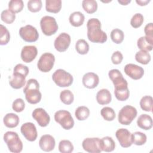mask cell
Returning a JSON list of instances; mask_svg holds the SVG:
<instances>
[{
  "mask_svg": "<svg viewBox=\"0 0 153 153\" xmlns=\"http://www.w3.org/2000/svg\"><path fill=\"white\" fill-rule=\"evenodd\" d=\"M87 37L90 41L94 43H104L107 41L106 33L101 29V23L96 18L89 19L87 23Z\"/></svg>",
  "mask_w": 153,
  "mask_h": 153,
  "instance_id": "cell-1",
  "label": "cell"
},
{
  "mask_svg": "<svg viewBox=\"0 0 153 153\" xmlns=\"http://www.w3.org/2000/svg\"><path fill=\"white\" fill-rule=\"evenodd\" d=\"M25 98L27 102L30 104H36L40 102L42 94L39 91V84L36 79L31 78L27 81L23 89Z\"/></svg>",
  "mask_w": 153,
  "mask_h": 153,
  "instance_id": "cell-2",
  "label": "cell"
},
{
  "mask_svg": "<svg viewBox=\"0 0 153 153\" xmlns=\"http://www.w3.org/2000/svg\"><path fill=\"white\" fill-rule=\"evenodd\" d=\"M4 140L8 149L13 153H19L23 149V143L16 132L8 131L4 134Z\"/></svg>",
  "mask_w": 153,
  "mask_h": 153,
  "instance_id": "cell-3",
  "label": "cell"
},
{
  "mask_svg": "<svg viewBox=\"0 0 153 153\" xmlns=\"http://www.w3.org/2000/svg\"><path fill=\"white\" fill-rule=\"evenodd\" d=\"M136 109L130 105L123 106L118 112V120L121 124L128 126L137 116Z\"/></svg>",
  "mask_w": 153,
  "mask_h": 153,
  "instance_id": "cell-4",
  "label": "cell"
},
{
  "mask_svg": "<svg viewBox=\"0 0 153 153\" xmlns=\"http://www.w3.org/2000/svg\"><path fill=\"white\" fill-rule=\"evenodd\" d=\"M52 79L55 84L60 87H69L74 80L71 74L62 69H59L53 73Z\"/></svg>",
  "mask_w": 153,
  "mask_h": 153,
  "instance_id": "cell-5",
  "label": "cell"
},
{
  "mask_svg": "<svg viewBox=\"0 0 153 153\" xmlns=\"http://www.w3.org/2000/svg\"><path fill=\"white\" fill-rule=\"evenodd\" d=\"M40 26L43 33L47 36H51L56 33L58 30V25L56 19L49 16H45L41 18Z\"/></svg>",
  "mask_w": 153,
  "mask_h": 153,
  "instance_id": "cell-6",
  "label": "cell"
},
{
  "mask_svg": "<svg viewBox=\"0 0 153 153\" xmlns=\"http://www.w3.org/2000/svg\"><path fill=\"white\" fill-rule=\"evenodd\" d=\"M54 120L65 130H70L74 126V120L71 113L66 110H59L56 112Z\"/></svg>",
  "mask_w": 153,
  "mask_h": 153,
  "instance_id": "cell-7",
  "label": "cell"
},
{
  "mask_svg": "<svg viewBox=\"0 0 153 153\" xmlns=\"http://www.w3.org/2000/svg\"><path fill=\"white\" fill-rule=\"evenodd\" d=\"M54 56L50 53H45L42 54L37 63L38 69L42 72H48L50 71L54 64Z\"/></svg>",
  "mask_w": 153,
  "mask_h": 153,
  "instance_id": "cell-8",
  "label": "cell"
},
{
  "mask_svg": "<svg viewBox=\"0 0 153 153\" xmlns=\"http://www.w3.org/2000/svg\"><path fill=\"white\" fill-rule=\"evenodd\" d=\"M19 35L25 41L28 42H35L39 37L36 29L30 25H27L25 26L20 27Z\"/></svg>",
  "mask_w": 153,
  "mask_h": 153,
  "instance_id": "cell-9",
  "label": "cell"
},
{
  "mask_svg": "<svg viewBox=\"0 0 153 153\" xmlns=\"http://www.w3.org/2000/svg\"><path fill=\"white\" fill-rule=\"evenodd\" d=\"M108 75L114 85L115 90L128 88V83L119 70L116 69H111L109 71Z\"/></svg>",
  "mask_w": 153,
  "mask_h": 153,
  "instance_id": "cell-10",
  "label": "cell"
},
{
  "mask_svg": "<svg viewBox=\"0 0 153 153\" xmlns=\"http://www.w3.org/2000/svg\"><path fill=\"white\" fill-rule=\"evenodd\" d=\"M82 146L85 151L90 153H100V139L98 137H87L82 143Z\"/></svg>",
  "mask_w": 153,
  "mask_h": 153,
  "instance_id": "cell-11",
  "label": "cell"
},
{
  "mask_svg": "<svg viewBox=\"0 0 153 153\" xmlns=\"http://www.w3.org/2000/svg\"><path fill=\"white\" fill-rule=\"evenodd\" d=\"M20 131L23 136L29 141H35L38 136L36 128L32 123H26L22 124L20 127Z\"/></svg>",
  "mask_w": 153,
  "mask_h": 153,
  "instance_id": "cell-12",
  "label": "cell"
},
{
  "mask_svg": "<svg viewBox=\"0 0 153 153\" xmlns=\"http://www.w3.org/2000/svg\"><path fill=\"white\" fill-rule=\"evenodd\" d=\"M71 41V36L69 34L65 32L61 33L54 41V48L59 52L65 51L69 47Z\"/></svg>",
  "mask_w": 153,
  "mask_h": 153,
  "instance_id": "cell-13",
  "label": "cell"
},
{
  "mask_svg": "<svg viewBox=\"0 0 153 153\" xmlns=\"http://www.w3.org/2000/svg\"><path fill=\"white\" fill-rule=\"evenodd\" d=\"M115 136L120 145L123 148H128L133 144L131 133L126 128H120L117 130Z\"/></svg>",
  "mask_w": 153,
  "mask_h": 153,
  "instance_id": "cell-14",
  "label": "cell"
},
{
  "mask_svg": "<svg viewBox=\"0 0 153 153\" xmlns=\"http://www.w3.org/2000/svg\"><path fill=\"white\" fill-rule=\"evenodd\" d=\"M124 72L131 78L137 80L142 78L144 75V70L141 67L133 63L127 64L124 68Z\"/></svg>",
  "mask_w": 153,
  "mask_h": 153,
  "instance_id": "cell-15",
  "label": "cell"
},
{
  "mask_svg": "<svg viewBox=\"0 0 153 153\" xmlns=\"http://www.w3.org/2000/svg\"><path fill=\"white\" fill-rule=\"evenodd\" d=\"M32 117L38 124L42 127L48 126L50 121V117L45 109L41 108H36L32 112Z\"/></svg>",
  "mask_w": 153,
  "mask_h": 153,
  "instance_id": "cell-16",
  "label": "cell"
},
{
  "mask_svg": "<svg viewBox=\"0 0 153 153\" xmlns=\"http://www.w3.org/2000/svg\"><path fill=\"white\" fill-rule=\"evenodd\" d=\"M38 54L37 48L35 45H26L23 47L21 51V59L25 63L32 62Z\"/></svg>",
  "mask_w": 153,
  "mask_h": 153,
  "instance_id": "cell-17",
  "label": "cell"
},
{
  "mask_svg": "<svg viewBox=\"0 0 153 153\" xmlns=\"http://www.w3.org/2000/svg\"><path fill=\"white\" fill-rule=\"evenodd\" d=\"M56 142L54 138L50 134H44L42 136L39 141L40 148L45 152H50L54 149Z\"/></svg>",
  "mask_w": 153,
  "mask_h": 153,
  "instance_id": "cell-18",
  "label": "cell"
},
{
  "mask_svg": "<svg viewBox=\"0 0 153 153\" xmlns=\"http://www.w3.org/2000/svg\"><path fill=\"white\" fill-rule=\"evenodd\" d=\"M82 82L84 86L89 89L94 88L99 82V76L94 72H88L84 75Z\"/></svg>",
  "mask_w": 153,
  "mask_h": 153,
  "instance_id": "cell-19",
  "label": "cell"
},
{
  "mask_svg": "<svg viewBox=\"0 0 153 153\" xmlns=\"http://www.w3.org/2000/svg\"><path fill=\"white\" fill-rule=\"evenodd\" d=\"M112 100V96L110 91L106 88L100 90L96 94V100L101 105L109 104Z\"/></svg>",
  "mask_w": 153,
  "mask_h": 153,
  "instance_id": "cell-20",
  "label": "cell"
},
{
  "mask_svg": "<svg viewBox=\"0 0 153 153\" xmlns=\"http://www.w3.org/2000/svg\"><path fill=\"white\" fill-rule=\"evenodd\" d=\"M137 124L142 129L148 130H150L153 124L151 117L148 114H141L137 120Z\"/></svg>",
  "mask_w": 153,
  "mask_h": 153,
  "instance_id": "cell-21",
  "label": "cell"
},
{
  "mask_svg": "<svg viewBox=\"0 0 153 153\" xmlns=\"http://www.w3.org/2000/svg\"><path fill=\"white\" fill-rule=\"evenodd\" d=\"M100 146L102 151L112 152L115 148V143L109 136H105L100 139Z\"/></svg>",
  "mask_w": 153,
  "mask_h": 153,
  "instance_id": "cell-22",
  "label": "cell"
},
{
  "mask_svg": "<svg viewBox=\"0 0 153 153\" xmlns=\"http://www.w3.org/2000/svg\"><path fill=\"white\" fill-rule=\"evenodd\" d=\"M26 83V76L19 74L13 73L12 78L10 80V86L14 89L22 88Z\"/></svg>",
  "mask_w": 153,
  "mask_h": 153,
  "instance_id": "cell-23",
  "label": "cell"
},
{
  "mask_svg": "<svg viewBox=\"0 0 153 153\" xmlns=\"http://www.w3.org/2000/svg\"><path fill=\"white\" fill-rule=\"evenodd\" d=\"M19 116L14 113H8L3 118L4 124L8 128H14L17 127L19 124Z\"/></svg>",
  "mask_w": 153,
  "mask_h": 153,
  "instance_id": "cell-24",
  "label": "cell"
},
{
  "mask_svg": "<svg viewBox=\"0 0 153 153\" xmlns=\"http://www.w3.org/2000/svg\"><path fill=\"white\" fill-rule=\"evenodd\" d=\"M85 17L80 11H75L72 13L69 18V20L71 25L74 27H79L81 26L84 22Z\"/></svg>",
  "mask_w": 153,
  "mask_h": 153,
  "instance_id": "cell-25",
  "label": "cell"
},
{
  "mask_svg": "<svg viewBox=\"0 0 153 153\" xmlns=\"http://www.w3.org/2000/svg\"><path fill=\"white\" fill-rule=\"evenodd\" d=\"M62 8L61 0H46L45 9L46 11L50 13H57Z\"/></svg>",
  "mask_w": 153,
  "mask_h": 153,
  "instance_id": "cell-26",
  "label": "cell"
},
{
  "mask_svg": "<svg viewBox=\"0 0 153 153\" xmlns=\"http://www.w3.org/2000/svg\"><path fill=\"white\" fill-rule=\"evenodd\" d=\"M137 45L141 50L150 51L153 48V40H150L145 36H141L137 39Z\"/></svg>",
  "mask_w": 153,
  "mask_h": 153,
  "instance_id": "cell-27",
  "label": "cell"
},
{
  "mask_svg": "<svg viewBox=\"0 0 153 153\" xmlns=\"http://www.w3.org/2000/svg\"><path fill=\"white\" fill-rule=\"evenodd\" d=\"M153 99L151 96H145L142 97L140 101L141 109L146 112H151L152 109Z\"/></svg>",
  "mask_w": 153,
  "mask_h": 153,
  "instance_id": "cell-28",
  "label": "cell"
},
{
  "mask_svg": "<svg viewBox=\"0 0 153 153\" xmlns=\"http://www.w3.org/2000/svg\"><path fill=\"white\" fill-rule=\"evenodd\" d=\"M146 140L147 137L146 134L142 132L136 131L131 134L132 143L136 145H143L146 143Z\"/></svg>",
  "mask_w": 153,
  "mask_h": 153,
  "instance_id": "cell-29",
  "label": "cell"
},
{
  "mask_svg": "<svg viewBox=\"0 0 153 153\" xmlns=\"http://www.w3.org/2000/svg\"><path fill=\"white\" fill-rule=\"evenodd\" d=\"M82 6L84 11L88 14H93L97 11V3L94 0H84Z\"/></svg>",
  "mask_w": 153,
  "mask_h": 153,
  "instance_id": "cell-30",
  "label": "cell"
},
{
  "mask_svg": "<svg viewBox=\"0 0 153 153\" xmlns=\"http://www.w3.org/2000/svg\"><path fill=\"white\" fill-rule=\"evenodd\" d=\"M135 59L137 62L142 65H147L151 61V55L148 51L140 50L136 53Z\"/></svg>",
  "mask_w": 153,
  "mask_h": 153,
  "instance_id": "cell-31",
  "label": "cell"
},
{
  "mask_svg": "<svg viewBox=\"0 0 153 153\" xmlns=\"http://www.w3.org/2000/svg\"><path fill=\"white\" fill-rule=\"evenodd\" d=\"M75 115L79 121H84L86 120L90 115L89 109L84 106L78 107L75 112Z\"/></svg>",
  "mask_w": 153,
  "mask_h": 153,
  "instance_id": "cell-32",
  "label": "cell"
},
{
  "mask_svg": "<svg viewBox=\"0 0 153 153\" xmlns=\"http://www.w3.org/2000/svg\"><path fill=\"white\" fill-rule=\"evenodd\" d=\"M75 49L79 54H86L89 51V45L87 42L83 39H78L75 44Z\"/></svg>",
  "mask_w": 153,
  "mask_h": 153,
  "instance_id": "cell-33",
  "label": "cell"
},
{
  "mask_svg": "<svg viewBox=\"0 0 153 153\" xmlns=\"http://www.w3.org/2000/svg\"><path fill=\"white\" fill-rule=\"evenodd\" d=\"M60 100L65 105H71L74 100V96L71 91L69 90H64L60 93Z\"/></svg>",
  "mask_w": 153,
  "mask_h": 153,
  "instance_id": "cell-34",
  "label": "cell"
},
{
  "mask_svg": "<svg viewBox=\"0 0 153 153\" xmlns=\"http://www.w3.org/2000/svg\"><path fill=\"white\" fill-rule=\"evenodd\" d=\"M110 36L112 41L117 44H121L124 38V33L123 31L118 28L113 29L111 32Z\"/></svg>",
  "mask_w": 153,
  "mask_h": 153,
  "instance_id": "cell-35",
  "label": "cell"
},
{
  "mask_svg": "<svg viewBox=\"0 0 153 153\" xmlns=\"http://www.w3.org/2000/svg\"><path fill=\"white\" fill-rule=\"evenodd\" d=\"M100 114L104 120L111 121L115 118V112L114 110L110 107L105 106L100 111Z\"/></svg>",
  "mask_w": 153,
  "mask_h": 153,
  "instance_id": "cell-36",
  "label": "cell"
},
{
  "mask_svg": "<svg viewBox=\"0 0 153 153\" xmlns=\"http://www.w3.org/2000/svg\"><path fill=\"white\" fill-rule=\"evenodd\" d=\"M24 4L22 0H11L8 3V8L14 13H18L23 10Z\"/></svg>",
  "mask_w": 153,
  "mask_h": 153,
  "instance_id": "cell-37",
  "label": "cell"
},
{
  "mask_svg": "<svg viewBox=\"0 0 153 153\" xmlns=\"http://www.w3.org/2000/svg\"><path fill=\"white\" fill-rule=\"evenodd\" d=\"M74 146L71 141L62 140L59 142V150L62 153H71L74 151Z\"/></svg>",
  "mask_w": 153,
  "mask_h": 153,
  "instance_id": "cell-38",
  "label": "cell"
},
{
  "mask_svg": "<svg viewBox=\"0 0 153 153\" xmlns=\"http://www.w3.org/2000/svg\"><path fill=\"white\" fill-rule=\"evenodd\" d=\"M10 39V34L8 29L4 25H0V44L6 45Z\"/></svg>",
  "mask_w": 153,
  "mask_h": 153,
  "instance_id": "cell-39",
  "label": "cell"
},
{
  "mask_svg": "<svg viewBox=\"0 0 153 153\" xmlns=\"http://www.w3.org/2000/svg\"><path fill=\"white\" fill-rule=\"evenodd\" d=\"M1 18L4 22L7 24H11L15 20L16 14L9 9H7L2 11Z\"/></svg>",
  "mask_w": 153,
  "mask_h": 153,
  "instance_id": "cell-40",
  "label": "cell"
},
{
  "mask_svg": "<svg viewBox=\"0 0 153 153\" xmlns=\"http://www.w3.org/2000/svg\"><path fill=\"white\" fill-rule=\"evenodd\" d=\"M114 94L117 100L120 101H125L127 100L130 96V91L128 88L124 89L114 90Z\"/></svg>",
  "mask_w": 153,
  "mask_h": 153,
  "instance_id": "cell-41",
  "label": "cell"
},
{
  "mask_svg": "<svg viewBox=\"0 0 153 153\" xmlns=\"http://www.w3.org/2000/svg\"><path fill=\"white\" fill-rule=\"evenodd\" d=\"M144 21V18L140 13H136L133 16L130 20V25L134 28H138L142 26Z\"/></svg>",
  "mask_w": 153,
  "mask_h": 153,
  "instance_id": "cell-42",
  "label": "cell"
},
{
  "mask_svg": "<svg viewBox=\"0 0 153 153\" xmlns=\"http://www.w3.org/2000/svg\"><path fill=\"white\" fill-rule=\"evenodd\" d=\"M41 8L42 1L41 0H30L27 2V8L32 13L39 11Z\"/></svg>",
  "mask_w": 153,
  "mask_h": 153,
  "instance_id": "cell-43",
  "label": "cell"
},
{
  "mask_svg": "<svg viewBox=\"0 0 153 153\" xmlns=\"http://www.w3.org/2000/svg\"><path fill=\"white\" fill-rule=\"evenodd\" d=\"M25 108V103L22 99L18 98L16 99L12 104L13 109L16 112H22Z\"/></svg>",
  "mask_w": 153,
  "mask_h": 153,
  "instance_id": "cell-44",
  "label": "cell"
},
{
  "mask_svg": "<svg viewBox=\"0 0 153 153\" xmlns=\"http://www.w3.org/2000/svg\"><path fill=\"white\" fill-rule=\"evenodd\" d=\"M29 68H27V66H26V65H24L23 64H21V63L17 64V65H16V66L14 67V70H13V73L19 74L24 75L26 77L27 75V74H29Z\"/></svg>",
  "mask_w": 153,
  "mask_h": 153,
  "instance_id": "cell-45",
  "label": "cell"
},
{
  "mask_svg": "<svg viewBox=\"0 0 153 153\" xmlns=\"http://www.w3.org/2000/svg\"><path fill=\"white\" fill-rule=\"evenodd\" d=\"M123 59V56L122 53L119 51H117L113 53L111 56V61L112 63L115 65H118L121 63Z\"/></svg>",
  "mask_w": 153,
  "mask_h": 153,
  "instance_id": "cell-46",
  "label": "cell"
},
{
  "mask_svg": "<svg viewBox=\"0 0 153 153\" xmlns=\"http://www.w3.org/2000/svg\"><path fill=\"white\" fill-rule=\"evenodd\" d=\"M144 32L145 33V36L150 40H153V25L152 23H149L147 24L145 28Z\"/></svg>",
  "mask_w": 153,
  "mask_h": 153,
  "instance_id": "cell-47",
  "label": "cell"
},
{
  "mask_svg": "<svg viewBox=\"0 0 153 153\" xmlns=\"http://www.w3.org/2000/svg\"><path fill=\"white\" fill-rule=\"evenodd\" d=\"M150 2V0H136V2L140 6H145Z\"/></svg>",
  "mask_w": 153,
  "mask_h": 153,
  "instance_id": "cell-48",
  "label": "cell"
},
{
  "mask_svg": "<svg viewBox=\"0 0 153 153\" xmlns=\"http://www.w3.org/2000/svg\"><path fill=\"white\" fill-rule=\"evenodd\" d=\"M131 2L130 0H118V2L123 5H126Z\"/></svg>",
  "mask_w": 153,
  "mask_h": 153,
  "instance_id": "cell-49",
  "label": "cell"
}]
</instances>
